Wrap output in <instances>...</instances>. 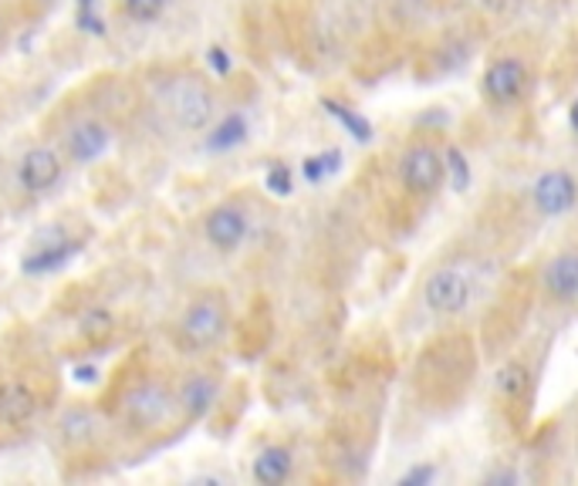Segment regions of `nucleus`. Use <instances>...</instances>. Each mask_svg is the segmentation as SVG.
<instances>
[{"mask_svg":"<svg viewBox=\"0 0 578 486\" xmlns=\"http://www.w3.org/2000/svg\"><path fill=\"white\" fill-rule=\"evenodd\" d=\"M207 61H210V68H214V75H220V79L230 72V58H227V51H224V48H210Z\"/></svg>","mask_w":578,"mask_h":486,"instance_id":"nucleus-28","label":"nucleus"},{"mask_svg":"<svg viewBox=\"0 0 578 486\" xmlns=\"http://www.w3.org/2000/svg\"><path fill=\"white\" fill-rule=\"evenodd\" d=\"M179 412L176 395L163 382H140L136 389H128L122 399V415L133 430L156 433L166 430Z\"/></svg>","mask_w":578,"mask_h":486,"instance_id":"nucleus-12","label":"nucleus"},{"mask_svg":"<svg viewBox=\"0 0 578 486\" xmlns=\"http://www.w3.org/2000/svg\"><path fill=\"white\" fill-rule=\"evenodd\" d=\"M500 250L477 240H454L446 250L436 254L420 273L413 288V301L423 318L443 324H461L477 304H487L491 277L497 273Z\"/></svg>","mask_w":578,"mask_h":486,"instance_id":"nucleus-2","label":"nucleus"},{"mask_svg":"<svg viewBox=\"0 0 578 486\" xmlns=\"http://www.w3.org/2000/svg\"><path fill=\"white\" fill-rule=\"evenodd\" d=\"M247 230H250V217L240 203H220L204 220V237L220 254L240 250V244L247 240Z\"/></svg>","mask_w":578,"mask_h":486,"instance_id":"nucleus-13","label":"nucleus"},{"mask_svg":"<svg viewBox=\"0 0 578 486\" xmlns=\"http://www.w3.org/2000/svg\"><path fill=\"white\" fill-rule=\"evenodd\" d=\"M38 415V395L28 382H4L0 385V423L11 426V430H21L28 426Z\"/></svg>","mask_w":578,"mask_h":486,"instance_id":"nucleus-17","label":"nucleus"},{"mask_svg":"<svg viewBox=\"0 0 578 486\" xmlns=\"http://www.w3.org/2000/svg\"><path fill=\"white\" fill-rule=\"evenodd\" d=\"M169 8V0H122V11L125 18H133L140 24H153L166 14Z\"/></svg>","mask_w":578,"mask_h":486,"instance_id":"nucleus-24","label":"nucleus"},{"mask_svg":"<svg viewBox=\"0 0 578 486\" xmlns=\"http://www.w3.org/2000/svg\"><path fill=\"white\" fill-rule=\"evenodd\" d=\"M112 146V128L99 118H82L69 128V135H64V149H69V159L72 163H95L109 153Z\"/></svg>","mask_w":578,"mask_h":486,"instance_id":"nucleus-14","label":"nucleus"},{"mask_svg":"<svg viewBox=\"0 0 578 486\" xmlns=\"http://www.w3.org/2000/svg\"><path fill=\"white\" fill-rule=\"evenodd\" d=\"M82 334H85L89 341H105V338L112 334V314L102 311V308L89 311V314L82 318Z\"/></svg>","mask_w":578,"mask_h":486,"instance_id":"nucleus-25","label":"nucleus"},{"mask_svg":"<svg viewBox=\"0 0 578 486\" xmlns=\"http://www.w3.org/2000/svg\"><path fill=\"white\" fill-rule=\"evenodd\" d=\"M575 456H578V433H575Z\"/></svg>","mask_w":578,"mask_h":486,"instance_id":"nucleus-30","label":"nucleus"},{"mask_svg":"<svg viewBox=\"0 0 578 486\" xmlns=\"http://www.w3.org/2000/svg\"><path fill=\"white\" fill-rule=\"evenodd\" d=\"M541 41L528 31L507 34L494 44L481 72V102L494 115L522 112L541 79Z\"/></svg>","mask_w":578,"mask_h":486,"instance_id":"nucleus-4","label":"nucleus"},{"mask_svg":"<svg viewBox=\"0 0 578 486\" xmlns=\"http://www.w3.org/2000/svg\"><path fill=\"white\" fill-rule=\"evenodd\" d=\"M326 108H329L332 118H339L352 132V138H359V143H369V138H372V125L359 112H352L349 105H342L339 99H326Z\"/></svg>","mask_w":578,"mask_h":486,"instance_id":"nucleus-23","label":"nucleus"},{"mask_svg":"<svg viewBox=\"0 0 578 486\" xmlns=\"http://www.w3.org/2000/svg\"><path fill=\"white\" fill-rule=\"evenodd\" d=\"M230 328V311H227V301L220 294H200L193 301L179 324H176V338L183 349H193V352H210L224 341Z\"/></svg>","mask_w":578,"mask_h":486,"instance_id":"nucleus-10","label":"nucleus"},{"mask_svg":"<svg viewBox=\"0 0 578 486\" xmlns=\"http://www.w3.org/2000/svg\"><path fill=\"white\" fill-rule=\"evenodd\" d=\"M545 359H548V334H538L514 344L507 355H500V365L494 369L491 402L504 433H510L514 440H525L531 430V412H535Z\"/></svg>","mask_w":578,"mask_h":486,"instance_id":"nucleus-5","label":"nucleus"},{"mask_svg":"<svg viewBox=\"0 0 578 486\" xmlns=\"http://www.w3.org/2000/svg\"><path fill=\"white\" fill-rule=\"evenodd\" d=\"M58 433H61V440L69 443V446L85 449V446L99 443V436H102V420H99V412L89 409V405H72L69 412L61 415Z\"/></svg>","mask_w":578,"mask_h":486,"instance_id":"nucleus-19","label":"nucleus"},{"mask_svg":"<svg viewBox=\"0 0 578 486\" xmlns=\"http://www.w3.org/2000/svg\"><path fill=\"white\" fill-rule=\"evenodd\" d=\"M484 44V24L464 21V24H436L430 34L416 41L413 51V75L420 82H436L461 72V68L477 54Z\"/></svg>","mask_w":578,"mask_h":486,"instance_id":"nucleus-7","label":"nucleus"},{"mask_svg":"<svg viewBox=\"0 0 578 486\" xmlns=\"http://www.w3.org/2000/svg\"><path fill=\"white\" fill-rule=\"evenodd\" d=\"M522 196L528 203L535 224L561 220L568 214H575V206H578V176L565 166H551V169L538 173L525 186Z\"/></svg>","mask_w":578,"mask_h":486,"instance_id":"nucleus-9","label":"nucleus"},{"mask_svg":"<svg viewBox=\"0 0 578 486\" xmlns=\"http://www.w3.org/2000/svg\"><path fill=\"white\" fill-rule=\"evenodd\" d=\"M75 375H82V382H95V369H75Z\"/></svg>","mask_w":578,"mask_h":486,"instance_id":"nucleus-29","label":"nucleus"},{"mask_svg":"<svg viewBox=\"0 0 578 486\" xmlns=\"http://www.w3.org/2000/svg\"><path fill=\"white\" fill-rule=\"evenodd\" d=\"M268 189L278 193V196H288L291 193V173H288V166H275L268 173Z\"/></svg>","mask_w":578,"mask_h":486,"instance_id":"nucleus-27","label":"nucleus"},{"mask_svg":"<svg viewBox=\"0 0 578 486\" xmlns=\"http://www.w3.org/2000/svg\"><path fill=\"white\" fill-rule=\"evenodd\" d=\"M525 0H471V14L484 28H504L522 14Z\"/></svg>","mask_w":578,"mask_h":486,"instance_id":"nucleus-21","label":"nucleus"},{"mask_svg":"<svg viewBox=\"0 0 578 486\" xmlns=\"http://www.w3.org/2000/svg\"><path fill=\"white\" fill-rule=\"evenodd\" d=\"M375 163L365 179L369 210L385 234L400 237L420 224L426 206L440 196L446 183V146H440L433 132H413Z\"/></svg>","mask_w":578,"mask_h":486,"instance_id":"nucleus-1","label":"nucleus"},{"mask_svg":"<svg viewBox=\"0 0 578 486\" xmlns=\"http://www.w3.org/2000/svg\"><path fill=\"white\" fill-rule=\"evenodd\" d=\"M332 169H339V153H326V156H311V159H305V176H308L311 183L326 179Z\"/></svg>","mask_w":578,"mask_h":486,"instance_id":"nucleus-26","label":"nucleus"},{"mask_svg":"<svg viewBox=\"0 0 578 486\" xmlns=\"http://www.w3.org/2000/svg\"><path fill=\"white\" fill-rule=\"evenodd\" d=\"M481 365V341L461 324H443L413 362V395L420 409L443 415L461 409L467 392L474 389V375Z\"/></svg>","mask_w":578,"mask_h":486,"instance_id":"nucleus-3","label":"nucleus"},{"mask_svg":"<svg viewBox=\"0 0 578 486\" xmlns=\"http://www.w3.org/2000/svg\"><path fill=\"white\" fill-rule=\"evenodd\" d=\"M79 250H82V244L79 240H72V237H61V240H54V244H38L24 260H21V267H24V273H54V270H61V267H69L75 257H79Z\"/></svg>","mask_w":578,"mask_h":486,"instance_id":"nucleus-18","label":"nucleus"},{"mask_svg":"<svg viewBox=\"0 0 578 486\" xmlns=\"http://www.w3.org/2000/svg\"><path fill=\"white\" fill-rule=\"evenodd\" d=\"M220 399V379L210 375V372H193L183 379L179 392H176V402H179V412L186 420H204L207 412H214Z\"/></svg>","mask_w":578,"mask_h":486,"instance_id":"nucleus-16","label":"nucleus"},{"mask_svg":"<svg viewBox=\"0 0 578 486\" xmlns=\"http://www.w3.org/2000/svg\"><path fill=\"white\" fill-rule=\"evenodd\" d=\"M244 135H247L244 115H227V118L214 128V135L207 138V149H210V153H227V149H234V146L244 143Z\"/></svg>","mask_w":578,"mask_h":486,"instance_id":"nucleus-22","label":"nucleus"},{"mask_svg":"<svg viewBox=\"0 0 578 486\" xmlns=\"http://www.w3.org/2000/svg\"><path fill=\"white\" fill-rule=\"evenodd\" d=\"M538 308V285L531 273H510L487 298V314L481 321V352L484 355H507L514 344L525 341V324Z\"/></svg>","mask_w":578,"mask_h":486,"instance_id":"nucleus-6","label":"nucleus"},{"mask_svg":"<svg viewBox=\"0 0 578 486\" xmlns=\"http://www.w3.org/2000/svg\"><path fill=\"white\" fill-rule=\"evenodd\" d=\"M61 173H64V163H61L58 149H51V146L28 149L24 159H21V166H18V179H21V186L28 193H48V189H54L58 179H61Z\"/></svg>","mask_w":578,"mask_h":486,"instance_id":"nucleus-15","label":"nucleus"},{"mask_svg":"<svg viewBox=\"0 0 578 486\" xmlns=\"http://www.w3.org/2000/svg\"><path fill=\"white\" fill-rule=\"evenodd\" d=\"M166 108L183 132H204L214 122L217 99L200 75H176L166 85Z\"/></svg>","mask_w":578,"mask_h":486,"instance_id":"nucleus-11","label":"nucleus"},{"mask_svg":"<svg viewBox=\"0 0 578 486\" xmlns=\"http://www.w3.org/2000/svg\"><path fill=\"white\" fill-rule=\"evenodd\" d=\"M250 473H254V479L261 483V486H281V483H288L291 473H295V453H291L288 446H281V443L265 446L261 453L254 456Z\"/></svg>","mask_w":578,"mask_h":486,"instance_id":"nucleus-20","label":"nucleus"},{"mask_svg":"<svg viewBox=\"0 0 578 486\" xmlns=\"http://www.w3.org/2000/svg\"><path fill=\"white\" fill-rule=\"evenodd\" d=\"M535 285H538V308L541 311H571L578 304V237L561 240L538 267H535Z\"/></svg>","mask_w":578,"mask_h":486,"instance_id":"nucleus-8","label":"nucleus"}]
</instances>
